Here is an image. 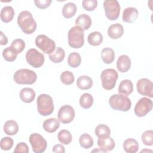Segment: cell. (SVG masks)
<instances>
[{
  "label": "cell",
  "mask_w": 153,
  "mask_h": 153,
  "mask_svg": "<svg viewBox=\"0 0 153 153\" xmlns=\"http://www.w3.org/2000/svg\"><path fill=\"white\" fill-rule=\"evenodd\" d=\"M76 85L81 90H88L92 87L93 80L87 75H82L78 78Z\"/></svg>",
  "instance_id": "25"
},
{
  "label": "cell",
  "mask_w": 153,
  "mask_h": 153,
  "mask_svg": "<svg viewBox=\"0 0 153 153\" xmlns=\"http://www.w3.org/2000/svg\"><path fill=\"white\" fill-rule=\"evenodd\" d=\"M131 67V60L127 55L120 56L117 62V68L118 71L122 73L127 72Z\"/></svg>",
  "instance_id": "16"
},
{
  "label": "cell",
  "mask_w": 153,
  "mask_h": 153,
  "mask_svg": "<svg viewBox=\"0 0 153 153\" xmlns=\"http://www.w3.org/2000/svg\"><path fill=\"white\" fill-rule=\"evenodd\" d=\"M60 80L65 85H71L74 82L75 77L72 72L69 71H65L61 74Z\"/></svg>",
  "instance_id": "35"
},
{
  "label": "cell",
  "mask_w": 153,
  "mask_h": 153,
  "mask_svg": "<svg viewBox=\"0 0 153 153\" xmlns=\"http://www.w3.org/2000/svg\"><path fill=\"white\" fill-rule=\"evenodd\" d=\"M123 149L127 153H135L139 149V143L133 138H128L123 143Z\"/></svg>",
  "instance_id": "21"
},
{
  "label": "cell",
  "mask_w": 153,
  "mask_h": 153,
  "mask_svg": "<svg viewBox=\"0 0 153 153\" xmlns=\"http://www.w3.org/2000/svg\"><path fill=\"white\" fill-rule=\"evenodd\" d=\"M137 92L143 96H146L149 97H153V84L152 81L148 78H141L136 84Z\"/></svg>",
  "instance_id": "13"
},
{
  "label": "cell",
  "mask_w": 153,
  "mask_h": 153,
  "mask_svg": "<svg viewBox=\"0 0 153 153\" xmlns=\"http://www.w3.org/2000/svg\"><path fill=\"white\" fill-rule=\"evenodd\" d=\"M81 62V57L79 53L73 52L69 54L68 58V65L74 68L78 67Z\"/></svg>",
  "instance_id": "33"
},
{
  "label": "cell",
  "mask_w": 153,
  "mask_h": 153,
  "mask_svg": "<svg viewBox=\"0 0 153 153\" xmlns=\"http://www.w3.org/2000/svg\"><path fill=\"white\" fill-rule=\"evenodd\" d=\"M141 139L145 145L152 146L153 145V131L152 130L145 131L142 133Z\"/></svg>",
  "instance_id": "37"
},
{
  "label": "cell",
  "mask_w": 153,
  "mask_h": 153,
  "mask_svg": "<svg viewBox=\"0 0 153 153\" xmlns=\"http://www.w3.org/2000/svg\"><path fill=\"white\" fill-rule=\"evenodd\" d=\"M43 128L48 133L55 132L60 127L59 120L55 118L45 120L42 124Z\"/></svg>",
  "instance_id": "19"
},
{
  "label": "cell",
  "mask_w": 153,
  "mask_h": 153,
  "mask_svg": "<svg viewBox=\"0 0 153 153\" xmlns=\"http://www.w3.org/2000/svg\"><path fill=\"white\" fill-rule=\"evenodd\" d=\"M34 3L38 8L45 9L50 5L51 0H35Z\"/></svg>",
  "instance_id": "42"
},
{
  "label": "cell",
  "mask_w": 153,
  "mask_h": 153,
  "mask_svg": "<svg viewBox=\"0 0 153 153\" xmlns=\"http://www.w3.org/2000/svg\"><path fill=\"white\" fill-rule=\"evenodd\" d=\"M138 11L134 7H127L123 12V21L126 23H131L138 17Z\"/></svg>",
  "instance_id": "15"
},
{
  "label": "cell",
  "mask_w": 153,
  "mask_h": 153,
  "mask_svg": "<svg viewBox=\"0 0 153 153\" xmlns=\"http://www.w3.org/2000/svg\"><path fill=\"white\" fill-rule=\"evenodd\" d=\"M20 98L25 103H31L35 98V92L31 88H23L20 92Z\"/></svg>",
  "instance_id": "20"
},
{
  "label": "cell",
  "mask_w": 153,
  "mask_h": 153,
  "mask_svg": "<svg viewBox=\"0 0 153 153\" xmlns=\"http://www.w3.org/2000/svg\"><path fill=\"white\" fill-rule=\"evenodd\" d=\"M65 56V52L64 50L58 47L56 48L55 51L49 54V59L50 60L54 63H59L62 62Z\"/></svg>",
  "instance_id": "28"
},
{
  "label": "cell",
  "mask_w": 153,
  "mask_h": 153,
  "mask_svg": "<svg viewBox=\"0 0 153 153\" xmlns=\"http://www.w3.org/2000/svg\"><path fill=\"white\" fill-rule=\"evenodd\" d=\"M14 144V141L10 137H4L1 139L0 142L1 148L4 151H8L12 148Z\"/></svg>",
  "instance_id": "39"
},
{
  "label": "cell",
  "mask_w": 153,
  "mask_h": 153,
  "mask_svg": "<svg viewBox=\"0 0 153 153\" xmlns=\"http://www.w3.org/2000/svg\"><path fill=\"white\" fill-rule=\"evenodd\" d=\"M17 24L26 34H32L36 29V23L32 14L28 11H23L18 16Z\"/></svg>",
  "instance_id": "1"
},
{
  "label": "cell",
  "mask_w": 153,
  "mask_h": 153,
  "mask_svg": "<svg viewBox=\"0 0 153 153\" xmlns=\"http://www.w3.org/2000/svg\"><path fill=\"white\" fill-rule=\"evenodd\" d=\"M101 58L106 64L112 63L115 59V53L113 49L109 47L104 48L101 51Z\"/></svg>",
  "instance_id": "27"
},
{
  "label": "cell",
  "mask_w": 153,
  "mask_h": 153,
  "mask_svg": "<svg viewBox=\"0 0 153 153\" xmlns=\"http://www.w3.org/2000/svg\"><path fill=\"white\" fill-rule=\"evenodd\" d=\"M95 134L99 137L102 136L109 135L111 134V130L109 127L105 124L98 125L94 130Z\"/></svg>",
  "instance_id": "38"
},
{
  "label": "cell",
  "mask_w": 153,
  "mask_h": 153,
  "mask_svg": "<svg viewBox=\"0 0 153 153\" xmlns=\"http://www.w3.org/2000/svg\"><path fill=\"white\" fill-rule=\"evenodd\" d=\"M17 54L11 47H8L4 49L2 51V56L4 59L7 62L14 61L17 56Z\"/></svg>",
  "instance_id": "34"
},
{
  "label": "cell",
  "mask_w": 153,
  "mask_h": 153,
  "mask_svg": "<svg viewBox=\"0 0 153 153\" xmlns=\"http://www.w3.org/2000/svg\"><path fill=\"white\" fill-rule=\"evenodd\" d=\"M92 21L91 17L85 14L79 15L75 20V25L81 27L83 30H87L91 26Z\"/></svg>",
  "instance_id": "18"
},
{
  "label": "cell",
  "mask_w": 153,
  "mask_h": 153,
  "mask_svg": "<svg viewBox=\"0 0 153 153\" xmlns=\"http://www.w3.org/2000/svg\"><path fill=\"white\" fill-rule=\"evenodd\" d=\"M59 141L64 145H69L72 140V136L71 132L67 130H61L57 134Z\"/></svg>",
  "instance_id": "32"
},
{
  "label": "cell",
  "mask_w": 153,
  "mask_h": 153,
  "mask_svg": "<svg viewBox=\"0 0 153 153\" xmlns=\"http://www.w3.org/2000/svg\"><path fill=\"white\" fill-rule=\"evenodd\" d=\"M97 145L99 148L108 152L114 149L115 146V143L109 135H105L98 137Z\"/></svg>",
  "instance_id": "14"
},
{
  "label": "cell",
  "mask_w": 153,
  "mask_h": 153,
  "mask_svg": "<svg viewBox=\"0 0 153 153\" xmlns=\"http://www.w3.org/2000/svg\"><path fill=\"white\" fill-rule=\"evenodd\" d=\"M35 44L43 53L51 54L56 48L55 42L45 35H39L35 38Z\"/></svg>",
  "instance_id": "7"
},
{
  "label": "cell",
  "mask_w": 153,
  "mask_h": 153,
  "mask_svg": "<svg viewBox=\"0 0 153 153\" xmlns=\"http://www.w3.org/2000/svg\"><path fill=\"white\" fill-rule=\"evenodd\" d=\"M25 57L27 63L35 68L41 67L45 60L44 56L35 48L28 50L26 53Z\"/></svg>",
  "instance_id": "9"
},
{
  "label": "cell",
  "mask_w": 153,
  "mask_h": 153,
  "mask_svg": "<svg viewBox=\"0 0 153 153\" xmlns=\"http://www.w3.org/2000/svg\"><path fill=\"white\" fill-rule=\"evenodd\" d=\"M13 79L19 84H32L36 82L37 75L32 70L20 69L15 72L13 75Z\"/></svg>",
  "instance_id": "5"
},
{
  "label": "cell",
  "mask_w": 153,
  "mask_h": 153,
  "mask_svg": "<svg viewBox=\"0 0 153 153\" xmlns=\"http://www.w3.org/2000/svg\"><path fill=\"white\" fill-rule=\"evenodd\" d=\"M84 30L79 26H75L71 27L68 33V44L74 48H79L84 44Z\"/></svg>",
  "instance_id": "4"
},
{
  "label": "cell",
  "mask_w": 153,
  "mask_h": 153,
  "mask_svg": "<svg viewBox=\"0 0 153 153\" xmlns=\"http://www.w3.org/2000/svg\"><path fill=\"white\" fill-rule=\"evenodd\" d=\"M17 53H20L25 48V42L22 39H16L13 41L10 46Z\"/></svg>",
  "instance_id": "36"
},
{
  "label": "cell",
  "mask_w": 153,
  "mask_h": 153,
  "mask_svg": "<svg viewBox=\"0 0 153 153\" xmlns=\"http://www.w3.org/2000/svg\"><path fill=\"white\" fill-rule=\"evenodd\" d=\"M123 26L118 23L111 25L108 29V35L109 37L112 39H117L120 38L123 36Z\"/></svg>",
  "instance_id": "17"
},
{
  "label": "cell",
  "mask_w": 153,
  "mask_h": 153,
  "mask_svg": "<svg viewBox=\"0 0 153 153\" xmlns=\"http://www.w3.org/2000/svg\"><path fill=\"white\" fill-rule=\"evenodd\" d=\"M75 114V110L72 106L69 105H63L58 111V120L63 124L70 123L74 119Z\"/></svg>",
  "instance_id": "12"
},
{
  "label": "cell",
  "mask_w": 153,
  "mask_h": 153,
  "mask_svg": "<svg viewBox=\"0 0 153 153\" xmlns=\"http://www.w3.org/2000/svg\"><path fill=\"white\" fill-rule=\"evenodd\" d=\"M87 41L92 46H98L103 41V36L99 32H93L88 35Z\"/></svg>",
  "instance_id": "29"
},
{
  "label": "cell",
  "mask_w": 153,
  "mask_h": 153,
  "mask_svg": "<svg viewBox=\"0 0 153 153\" xmlns=\"http://www.w3.org/2000/svg\"><path fill=\"white\" fill-rule=\"evenodd\" d=\"M133 91V85L132 82L129 79H124L121 81L118 86V91L120 94L125 95L130 94Z\"/></svg>",
  "instance_id": "22"
},
{
  "label": "cell",
  "mask_w": 153,
  "mask_h": 153,
  "mask_svg": "<svg viewBox=\"0 0 153 153\" xmlns=\"http://www.w3.org/2000/svg\"><path fill=\"white\" fill-rule=\"evenodd\" d=\"M82 7L87 11H93L97 6V0H84L82 1Z\"/></svg>",
  "instance_id": "40"
},
{
  "label": "cell",
  "mask_w": 153,
  "mask_h": 153,
  "mask_svg": "<svg viewBox=\"0 0 153 153\" xmlns=\"http://www.w3.org/2000/svg\"><path fill=\"white\" fill-rule=\"evenodd\" d=\"M79 143L83 148L89 149L93 146L94 141L90 134L87 133H83L79 138Z\"/></svg>",
  "instance_id": "30"
},
{
  "label": "cell",
  "mask_w": 153,
  "mask_h": 153,
  "mask_svg": "<svg viewBox=\"0 0 153 153\" xmlns=\"http://www.w3.org/2000/svg\"><path fill=\"white\" fill-rule=\"evenodd\" d=\"M77 11L76 5L72 2H68L64 5L62 8V14L66 19H70L74 16Z\"/></svg>",
  "instance_id": "26"
},
{
  "label": "cell",
  "mask_w": 153,
  "mask_h": 153,
  "mask_svg": "<svg viewBox=\"0 0 153 153\" xmlns=\"http://www.w3.org/2000/svg\"><path fill=\"white\" fill-rule=\"evenodd\" d=\"M29 140L32 146V151L35 153H42L45 151L47 143L46 140L40 134L37 133L31 134Z\"/></svg>",
  "instance_id": "10"
},
{
  "label": "cell",
  "mask_w": 153,
  "mask_h": 153,
  "mask_svg": "<svg viewBox=\"0 0 153 153\" xmlns=\"http://www.w3.org/2000/svg\"><path fill=\"white\" fill-rule=\"evenodd\" d=\"M37 110L42 116H48L54 111V103L52 97L47 94H41L38 96L37 100Z\"/></svg>",
  "instance_id": "3"
},
{
  "label": "cell",
  "mask_w": 153,
  "mask_h": 153,
  "mask_svg": "<svg viewBox=\"0 0 153 153\" xmlns=\"http://www.w3.org/2000/svg\"><path fill=\"white\" fill-rule=\"evenodd\" d=\"M92 152H107V151H106L103 150V149H102V148H97V149H95L93 150V151H92Z\"/></svg>",
  "instance_id": "45"
},
{
  "label": "cell",
  "mask_w": 153,
  "mask_h": 153,
  "mask_svg": "<svg viewBox=\"0 0 153 153\" xmlns=\"http://www.w3.org/2000/svg\"><path fill=\"white\" fill-rule=\"evenodd\" d=\"M79 102L82 108L88 109L93 105V97L90 93H85L80 97Z\"/></svg>",
  "instance_id": "31"
},
{
  "label": "cell",
  "mask_w": 153,
  "mask_h": 153,
  "mask_svg": "<svg viewBox=\"0 0 153 153\" xmlns=\"http://www.w3.org/2000/svg\"><path fill=\"white\" fill-rule=\"evenodd\" d=\"M118 78V72L115 69L108 68L103 70L100 75L103 88L106 90L113 89L116 84Z\"/></svg>",
  "instance_id": "6"
},
{
  "label": "cell",
  "mask_w": 153,
  "mask_h": 153,
  "mask_svg": "<svg viewBox=\"0 0 153 153\" xmlns=\"http://www.w3.org/2000/svg\"><path fill=\"white\" fill-rule=\"evenodd\" d=\"M0 33H1V43H0L1 45H6L8 42V38L2 31L0 32Z\"/></svg>",
  "instance_id": "44"
},
{
  "label": "cell",
  "mask_w": 153,
  "mask_h": 153,
  "mask_svg": "<svg viewBox=\"0 0 153 153\" xmlns=\"http://www.w3.org/2000/svg\"><path fill=\"white\" fill-rule=\"evenodd\" d=\"M106 17L109 20H117L120 13V5L117 0H106L103 2Z\"/></svg>",
  "instance_id": "8"
},
{
  "label": "cell",
  "mask_w": 153,
  "mask_h": 153,
  "mask_svg": "<svg viewBox=\"0 0 153 153\" xmlns=\"http://www.w3.org/2000/svg\"><path fill=\"white\" fill-rule=\"evenodd\" d=\"M109 104L114 110L127 112L131 108V102L130 99L124 94H115L109 99Z\"/></svg>",
  "instance_id": "2"
},
{
  "label": "cell",
  "mask_w": 153,
  "mask_h": 153,
  "mask_svg": "<svg viewBox=\"0 0 153 153\" xmlns=\"http://www.w3.org/2000/svg\"><path fill=\"white\" fill-rule=\"evenodd\" d=\"M14 10L11 6H5L1 11V19L4 23L10 22L14 17Z\"/></svg>",
  "instance_id": "23"
},
{
  "label": "cell",
  "mask_w": 153,
  "mask_h": 153,
  "mask_svg": "<svg viewBox=\"0 0 153 153\" xmlns=\"http://www.w3.org/2000/svg\"><path fill=\"white\" fill-rule=\"evenodd\" d=\"M3 129L5 134L13 136L15 135L18 132L19 126L17 122L14 120H8L5 123Z\"/></svg>",
  "instance_id": "24"
},
{
  "label": "cell",
  "mask_w": 153,
  "mask_h": 153,
  "mask_svg": "<svg viewBox=\"0 0 153 153\" xmlns=\"http://www.w3.org/2000/svg\"><path fill=\"white\" fill-rule=\"evenodd\" d=\"M153 106L152 100L148 97H142L136 103L134 112L136 116L142 117L151 111Z\"/></svg>",
  "instance_id": "11"
},
{
  "label": "cell",
  "mask_w": 153,
  "mask_h": 153,
  "mask_svg": "<svg viewBox=\"0 0 153 153\" xmlns=\"http://www.w3.org/2000/svg\"><path fill=\"white\" fill-rule=\"evenodd\" d=\"M29 152V149L28 146L25 142H20L17 143L14 150V152L28 153Z\"/></svg>",
  "instance_id": "41"
},
{
  "label": "cell",
  "mask_w": 153,
  "mask_h": 153,
  "mask_svg": "<svg viewBox=\"0 0 153 153\" xmlns=\"http://www.w3.org/2000/svg\"><path fill=\"white\" fill-rule=\"evenodd\" d=\"M52 151L53 152L64 153L65 152V149L63 145L61 144H56L53 146Z\"/></svg>",
  "instance_id": "43"
}]
</instances>
